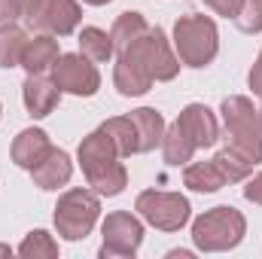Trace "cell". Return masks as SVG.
Masks as SVG:
<instances>
[{
    "instance_id": "cell-17",
    "label": "cell",
    "mask_w": 262,
    "mask_h": 259,
    "mask_svg": "<svg viewBox=\"0 0 262 259\" xmlns=\"http://www.w3.org/2000/svg\"><path fill=\"white\" fill-rule=\"evenodd\" d=\"M162 156H165V162L174 165V168L192 162L195 143H192V137H189L186 131L180 128V122H174V125L165 128V137H162Z\"/></svg>"
},
{
    "instance_id": "cell-14",
    "label": "cell",
    "mask_w": 262,
    "mask_h": 259,
    "mask_svg": "<svg viewBox=\"0 0 262 259\" xmlns=\"http://www.w3.org/2000/svg\"><path fill=\"white\" fill-rule=\"evenodd\" d=\"M58 55H61L58 40L52 34H37L34 40H28V46L21 52V67L28 73H34V76H43V73H49L55 67Z\"/></svg>"
},
{
    "instance_id": "cell-22",
    "label": "cell",
    "mask_w": 262,
    "mask_h": 259,
    "mask_svg": "<svg viewBox=\"0 0 262 259\" xmlns=\"http://www.w3.org/2000/svg\"><path fill=\"white\" fill-rule=\"evenodd\" d=\"M101 128L113 137V143H116V149H119L122 159L140 153V146H137V128H134L131 116H113V119H107Z\"/></svg>"
},
{
    "instance_id": "cell-33",
    "label": "cell",
    "mask_w": 262,
    "mask_h": 259,
    "mask_svg": "<svg viewBox=\"0 0 262 259\" xmlns=\"http://www.w3.org/2000/svg\"><path fill=\"white\" fill-rule=\"evenodd\" d=\"M259 116H262V107H259Z\"/></svg>"
},
{
    "instance_id": "cell-23",
    "label": "cell",
    "mask_w": 262,
    "mask_h": 259,
    "mask_svg": "<svg viewBox=\"0 0 262 259\" xmlns=\"http://www.w3.org/2000/svg\"><path fill=\"white\" fill-rule=\"evenodd\" d=\"M213 162H216V168L223 171V177H226V183H241V180H247L250 174H253V162L250 159H244L238 149H232V146H223L216 156H213Z\"/></svg>"
},
{
    "instance_id": "cell-18",
    "label": "cell",
    "mask_w": 262,
    "mask_h": 259,
    "mask_svg": "<svg viewBox=\"0 0 262 259\" xmlns=\"http://www.w3.org/2000/svg\"><path fill=\"white\" fill-rule=\"evenodd\" d=\"M183 183H186L192 192L210 195V192H216V189L226 186V177H223V171L216 168V162L210 159V162H192V165H186Z\"/></svg>"
},
{
    "instance_id": "cell-21",
    "label": "cell",
    "mask_w": 262,
    "mask_h": 259,
    "mask_svg": "<svg viewBox=\"0 0 262 259\" xmlns=\"http://www.w3.org/2000/svg\"><path fill=\"white\" fill-rule=\"evenodd\" d=\"M146 31H149V25H146V18H143L140 12H122V15L113 21V31H110L116 52H122L125 46H131V43H134L137 37H143Z\"/></svg>"
},
{
    "instance_id": "cell-5",
    "label": "cell",
    "mask_w": 262,
    "mask_h": 259,
    "mask_svg": "<svg viewBox=\"0 0 262 259\" xmlns=\"http://www.w3.org/2000/svg\"><path fill=\"white\" fill-rule=\"evenodd\" d=\"M174 52L180 64L207 67L220 52V34L210 15L204 12H186L174 25Z\"/></svg>"
},
{
    "instance_id": "cell-20",
    "label": "cell",
    "mask_w": 262,
    "mask_h": 259,
    "mask_svg": "<svg viewBox=\"0 0 262 259\" xmlns=\"http://www.w3.org/2000/svg\"><path fill=\"white\" fill-rule=\"evenodd\" d=\"M79 52L85 58H92L95 64H104V61L113 58L116 46H113V37L107 31H101V28H82L79 31Z\"/></svg>"
},
{
    "instance_id": "cell-26",
    "label": "cell",
    "mask_w": 262,
    "mask_h": 259,
    "mask_svg": "<svg viewBox=\"0 0 262 259\" xmlns=\"http://www.w3.org/2000/svg\"><path fill=\"white\" fill-rule=\"evenodd\" d=\"M25 3L28 0H0V25L21 18L25 15Z\"/></svg>"
},
{
    "instance_id": "cell-4",
    "label": "cell",
    "mask_w": 262,
    "mask_h": 259,
    "mask_svg": "<svg viewBox=\"0 0 262 259\" xmlns=\"http://www.w3.org/2000/svg\"><path fill=\"white\" fill-rule=\"evenodd\" d=\"M247 235V220L238 207L232 204H220L210 207L192 223V241L198 250L204 253H223V250H235Z\"/></svg>"
},
{
    "instance_id": "cell-2",
    "label": "cell",
    "mask_w": 262,
    "mask_h": 259,
    "mask_svg": "<svg viewBox=\"0 0 262 259\" xmlns=\"http://www.w3.org/2000/svg\"><path fill=\"white\" fill-rule=\"evenodd\" d=\"M76 159H79V168L89 180V186L98 195H119L125 186H128V171L125 165L119 162V149L113 143V137L104 128L92 131L89 137H82L79 149H76Z\"/></svg>"
},
{
    "instance_id": "cell-28",
    "label": "cell",
    "mask_w": 262,
    "mask_h": 259,
    "mask_svg": "<svg viewBox=\"0 0 262 259\" xmlns=\"http://www.w3.org/2000/svg\"><path fill=\"white\" fill-rule=\"evenodd\" d=\"M244 198L262 207V171H259V174H253V177L244 183Z\"/></svg>"
},
{
    "instance_id": "cell-12",
    "label": "cell",
    "mask_w": 262,
    "mask_h": 259,
    "mask_svg": "<svg viewBox=\"0 0 262 259\" xmlns=\"http://www.w3.org/2000/svg\"><path fill=\"white\" fill-rule=\"evenodd\" d=\"M12 162L25 171H34L49 153H52V140L43 128H25L18 131V137L12 140Z\"/></svg>"
},
{
    "instance_id": "cell-24",
    "label": "cell",
    "mask_w": 262,
    "mask_h": 259,
    "mask_svg": "<svg viewBox=\"0 0 262 259\" xmlns=\"http://www.w3.org/2000/svg\"><path fill=\"white\" fill-rule=\"evenodd\" d=\"M18 256L25 259H55L58 256V244L46 229H34L21 244H18Z\"/></svg>"
},
{
    "instance_id": "cell-10",
    "label": "cell",
    "mask_w": 262,
    "mask_h": 259,
    "mask_svg": "<svg viewBox=\"0 0 262 259\" xmlns=\"http://www.w3.org/2000/svg\"><path fill=\"white\" fill-rule=\"evenodd\" d=\"M52 82L76 98H92L101 89V73L92 58H85L82 52H67L58 55V61L52 67Z\"/></svg>"
},
{
    "instance_id": "cell-19",
    "label": "cell",
    "mask_w": 262,
    "mask_h": 259,
    "mask_svg": "<svg viewBox=\"0 0 262 259\" xmlns=\"http://www.w3.org/2000/svg\"><path fill=\"white\" fill-rule=\"evenodd\" d=\"M28 46V31L6 21L0 25V67H21V52Z\"/></svg>"
},
{
    "instance_id": "cell-8",
    "label": "cell",
    "mask_w": 262,
    "mask_h": 259,
    "mask_svg": "<svg viewBox=\"0 0 262 259\" xmlns=\"http://www.w3.org/2000/svg\"><path fill=\"white\" fill-rule=\"evenodd\" d=\"M21 18L37 34L67 37L82 21V6L76 0H28Z\"/></svg>"
},
{
    "instance_id": "cell-11",
    "label": "cell",
    "mask_w": 262,
    "mask_h": 259,
    "mask_svg": "<svg viewBox=\"0 0 262 259\" xmlns=\"http://www.w3.org/2000/svg\"><path fill=\"white\" fill-rule=\"evenodd\" d=\"M177 122H180V128L192 137L195 149H207V146H213V143L220 140L216 116H213V110L204 107V104H189V107H183L180 116H177Z\"/></svg>"
},
{
    "instance_id": "cell-6",
    "label": "cell",
    "mask_w": 262,
    "mask_h": 259,
    "mask_svg": "<svg viewBox=\"0 0 262 259\" xmlns=\"http://www.w3.org/2000/svg\"><path fill=\"white\" fill-rule=\"evenodd\" d=\"M101 217V201L95 189H67L55 204V229L67 241H82L92 235Z\"/></svg>"
},
{
    "instance_id": "cell-32",
    "label": "cell",
    "mask_w": 262,
    "mask_h": 259,
    "mask_svg": "<svg viewBox=\"0 0 262 259\" xmlns=\"http://www.w3.org/2000/svg\"><path fill=\"white\" fill-rule=\"evenodd\" d=\"M9 253H12L9 247H0V256H9Z\"/></svg>"
},
{
    "instance_id": "cell-16",
    "label": "cell",
    "mask_w": 262,
    "mask_h": 259,
    "mask_svg": "<svg viewBox=\"0 0 262 259\" xmlns=\"http://www.w3.org/2000/svg\"><path fill=\"white\" fill-rule=\"evenodd\" d=\"M131 122L137 128V146L140 153H152L156 146H162V137H165V116L152 107H140L131 113Z\"/></svg>"
},
{
    "instance_id": "cell-29",
    "label": "cell",
    "mask_w": 262,
    "mask_h": 259,
    "mask_svg": "<svg viewBox=\"0 0 262 259\" xmlns=\"http://www.w3.org/2000/svg\"><path fill=\"white\" fill-rule=\"evenodd\" d=\"M247 82H250L253 95H259V98H262V49H259V55H256V61H253V67H250Z\"/></svg>"
},
{
    "instance_id": "cell-7",
    "label": "cell",
    "mask_w": 262,
    "mask_h": 259,
    "mask_svg": "<svg viewBox=\"0 0 262 259\" xmlns=\"http://www.w3.org/2000/svg\"><path fill=\"white\" fill-rule=\"evenodd\" d=\"M134 210L159 232H180L189 223V198L180 192H162V189H143L134 201Z\"/></svg>"
},
{
    "instance_id": "cell-13",
    "label": "cell",
    "mask_w": 262,
    "mask_h": 259,
    "mask_svg": "<svg viewBox=\"0 0 262 259\" xmlns=\"http://www.w3.org/2000/svg\"><path fill=\"white\" fill-rule=\"evenodd\" d=\"M21 98H25L28 113H31L34 119H43V116H49V113L58 107L61 89H58L52 79H43V76L28 73V79H25V85H21Z\"/></svg>"
},
{
    "instance_id": "cell-25",
    "label": "cell",
    "mask_w": 262,
    "mask_h": 259,
    "mask_svg": "<svg viewBox=\"0 0 262 259\" xmlns=\"http://www.w3.org/2000/svg\"><path fill=\"white\" fill-rule=\"evenodd\" d=\"M232 21L244 34H259L262 31V0H244L241 9H238V15Z\"/></svg>"
},
{
    "instance_id": "cell-1",
    "label": "cell",
    "mask_w": 262,
    "mask_h": 259,
    "mask_svg": "<svg viewBox=\"0 0 262 259\" xmlns=\"http://www.w3.org/2000/svg\"><path fill=\"white\" fill-rule=\"evenodd\" d=\"M180 73V58L171 49L162 28H149L143 37H137L131 46H125L113 67V85L119 95L137 98L146 95L152 82H168Z\"/></svg>"
},
{
    "instance_id": "cell-30",
    "label": "cell",
    "mask_w": 262,
    "mask_h": 259,
    "mask_svg": "<svg viewBox=\"0 0 262 259\" xmlns=\"http://www.w3.org/2000/svg\"><path fill=\"white\" fill-rule=\"evenodd\" d=\"M168 256H183V259H189V256H192V253H189V250H171Z\"/></svg>"
},
{
    "instance_id": "cell-15",
    "label": "cell",
    "mask_w": 262,
    "mask_h": 259,
    "mask_svg": "<svg viewBox=\"0 0 262 259\" xmlns=\"http://www.w3.org/2000/svg\"><path fill=\"white\" fill-rule=\"evenodd\" d=\"M70 174H73V162H70V156H67L64 149H55V146H52V153H49L34 171H31L34 186H40V189H46V192L64 186L67 180H70Z\"/></svg>"
},
{
    "instance_id": "cell-31",
    "label": "cell",
    "mask_w": 262,
    "mask_h": 259,
    "mask_svg": "<svg viewBox=\"0 0 262 259\" xmlns=\"http://www.w3.org/2000/svg\"><path fill=\"white\" fill-rule=\"evenodd\" d=\"M82 3H89V6H104V3H110V0H82Z\"/></svg>"
},
{
    "instance_id": "cell-3",
    "label": "cell",
    "mask_w": 262,
    "mask_h": 259,
    "mask_svg": "<svg viewBox=\"0 0 262 259\" xmlns=\"http://www.w3.org/2000/svg\"><path fill=\"white\" fill-rule=\"evenodd\" d=\"M220 113H223L226 140H229L226 146L238 149L244 159L259 165L262 162V116H259V110L250 104V98L232 95V98L223 101Z\"/></svg>"
},
{
    "instance_id": "cell-9",
    "label": "cell",
    "mask_w": 262,
    "mask_h": 259,
    "mask_svg": "<svg viewBox=\"0 0 262 259\" xmlns=\"http://www.w3.org/2000/svg\"><path fill=\"white\" fill-rule=\"evenodd\" d=\"M101 259H125L134 256L143 244V223L128 210H113L107 213L101 226Z\"/></svg>"
},
{
    "instance_id": "cell-27",
    "label": "cell",
    "mask_w": 262,
    "mask_h": 259,
    "mask_svg": "<svg viewBox=\"0 0 262 259\" xmlns=\"http://www.w3.org/2000/svg\"><path fill=\"white\" fill-rule=\"evenodd\" d=\"M241 3H244V0H204V6L213 9V12L223 15V18H235L238 9H241Z\"/></svg>"
}]
</instances>
